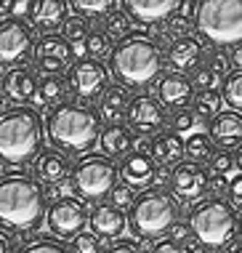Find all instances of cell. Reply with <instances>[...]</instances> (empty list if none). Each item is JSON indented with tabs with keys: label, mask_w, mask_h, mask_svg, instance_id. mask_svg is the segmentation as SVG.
<instances>
[{
	"label": "cell",
	"mask_w": 242,
	"mask_h": 253,
	"mask_svg": "<svg viewBox=\"0 0 242 253\" xmlns=\"http://www.w3.org/2000/svg\"><path fill=\"white\" fill-rule=\"evenodd\" d=\"M45 216V189L35 176L24 170L0 176V229L11 235H32Z\"/></svg>",
	"instance_id": "1"
},
{
	"label": "cell",
	"mask_w": 242,
	"mask_h": 253,
	"mask_svg": "<svg viewBox=\"0 0 242 253\" xmlns=\"http://www.w3.org/2000/svg\"><path fill=\"white\" fill-rule=\"evenodd\" d=\"M101 115L85 104H61L45 120V136L64 155H88L101 139Z\"/></svg>",
	"instance_id": "2"
},
{
	"label": "cell",
	"mask_w": 242,
	"mask_h": 253,
	"mask_svg": "<svg viewBox=\"0 0 242 253\" xmlns=\"http://www.w3.org/2000/svg\"><path fill=\"white\" fill-rule=\"evenodd\" d=\"M45 126L40 112L30 104H16L0 112V163L27 166L43 152Z\"/></svg>",
	"instance_id": "3"
},
{
	"label": "cell",
	"mask_w": 242,
	"mask_h": 253,
	"mask_svg": "<svg viewBox=\"0 0 242 253\" xmlns=\"http://www.w3.org/2000/svg\"><path fill=\"white\" fill-rule=\"evenodd\" d=\"M162 67H165V56L160 51V45L152 38H141V35H130L128 40L117 43L109 56V72L117 80V85L122 88H144L155 85L162 80Z\"/></svg>",
	"instance_id": "4"
},
{
	"label": "cell",
	"mask_w": 242,
	"mask_h": 253,
	"mask_svg": "<svg viewBox=\"0 0 242 253\" xmlns=\"http://www.w3.org/2000/svg\"><path fill=\"white\" fill-rule=\"evenodd\" d=\"M181 218V200L162 187L147 189L136 197L128 213V227L138 240H160L170 235Z\"/></svg>",
	"instance_id": "5"
},
{
	"label": "cell",
	"mask_w": 242,
	"mask_h": 253,
	"mask_svg": "<svg viewBox=\"0 0 242 253\" xmlns=\"http://www.w3.org/2000/svg\"><path fill=\"white\" fill-rule=\"evenodd\" d=\"M189 227L197 243L207 251H224L240 237L242 218L224 197H205L189 213Z\"/></svg>",
	"instance_id": "6"
},
{
	"label": "cell",
	"mask_w": 242,
	"mask_h": 253,
	"mask_svg": "<svg viewBox=\"0 0 242 253\" xmlns=\"http://www.w3.org/2000/svg\"><path fill=\"white\" fill-rule=\"evenodd\" d=\"M197 32L216 48L242 45V0H200Z\"/></svg>",
	"instance_id": "7"
},
{
	"label": "cell",
	"mask_w": 242,
	"mask_h": 253,
	"mask_svg": "<svg viewBox=\"0 0 242 253\" xmlns=\"http://www.w3.org/2000/svg\"><path fill=\"white\" fill-rule=\"evenodd\" d=\"M117 181H120V166L112 157L101 155V152H88L82 155L72 168L69 176V187L72 195L78 200H88L99 205L104 197H109L115 192Z\"/></svg>",
	"instance_id": "8"
},
{
	"label": "cell",
	"mask_w": 242,
	"mask_h": 253,
	"mask_svg": "<svg viewBox=\"0 0 242 253\" xmlns=\"http://www.w3.org/2000/svg\"><path fill=\"white\" fill-rule=\"evenodd\" d=\"M35 27L24 19H5L0 22V64L3 67H24L27 59L35 56Z\"/></svg>",
	"instance_id": "9"
},
{
	"label": "cell",
	"mask_w": 242,
	"mask_h": 253,
	"mask_svg": "<svg viewBox=\"0 0 242 253\" xmlns=\"http://www.w3.org/2000/svg\"><path fill=\"white\" fill-rule=\"evenodd\" d=\"M67 83L78 99H101L104 91L109 88V70L99 59H78L67 75Z\"/></svg>",
	"instance_id": "10"
},
{
	"label": "cell",
	"mask_w": 242,
	"mask_h": 253,
	"mask_svg": "<svg viewBox=\"0 0 242 253\" xmlns=\"http://www.w3.org/2000/svg\"><path fill=\"white\" fill-rule=\"evenodd\" d=\"M128 128L138 136H157L168 126V112H165L162 101L149 93H138L130 99L128 112H125Z\"/></svg>",
	"instance_id": "11"
},
{
	"label": "cell",
	"mask_w": 242,
	"mask_h": 253,
	"mask_svg": "<svg viewBox=\"0 0 242 253\" xmlns=\"http://www.w3.org/2000/svg\"><path fill=\"white\" fill-rule=\"evenodd\" d=\"M88 218H91V213L82 205V200H78V197H61L59 203L48 205L45 224L53 237H72L75 240L80 232H85L82 227L88 224Z\"/></svg>",
	"instance_id": "12"
},
{
	"label": "cell",
	"mask_w": 242,
	"mask_h": 253,
	"mask_svg": "<svg viewBox=\"0 0 242 253\" xmlns=\"http://www.w3.org/2000/svg\"><path fill=\"white\" fill-rule=\"evenodd\" d=\"M35 70L43 72V78H56L61 72L72 70V48L61 35H48L38 40L35 48Z\"/></svg>",
	"instance_id": "13"
},
{
	"label": "cell",
	"mask_w": 242,
	"mask_h": 253,
	"mask_svg": "<svg viewBox=\"0 0 242 253\" xmlns=\"http://www.w3.org/2000/svg\"><path fill=\"white\" fill-rule=\"evenodd\" d=\"M210 179L213 176L207 173L202 166L184 160L181 166L173 168L170 189H173V195H176L178 200H184V203H202L207 189H210Z\"/></svg>",
	"instance_id": "14"
},
{
	"label": "cell",
	"mask_w": 242,
	"mask_h": 253,
	"mask_svg": "<svg viewBox=\"0 0 242 253\" xmlns=\"http://www.w3.org/2000/svg\"><path fill=\"white\" fill-rule=\"evenodd\" d=\"M207 45L200 35H184V38H173L168 45V64L173 72L186 75L195 72L205 64L207 59Z\"/></svg>",
	"instance_id": "15"
},
{
	"label": "cell",
	"mask_w": 242,
	"mask_h": 253,
	"mask_svg": "<svg viewBox=\"0 0 242 253\" xmlns=\"http://www.w3.org/2000/svg\"><path fill=\"white\" fill-rule=\"evenodd\" d=\"M157 163L155 157L149 152H130L128 157H122L120 163V184H125L136 192V189H141V192H147V189L155 184L157 179Z\"/></svg>",
	"instance_id": "16"
},
{
	"label": "cell",
	"mask_w": 242,
	"mask_h": 253,
	"mask_svg": "<svg viewBox=\"0 0 242 253\" xmlns=\"http://www.w3.org/2000/svg\"><path fill=\"white\" fill-rule=\"evenodd\" d=\"M72 168L75 166L69 163V157L64 152H59V149H53V147L43 149L32 163L35 179L40 184H45V187H59V184H64L69 176H72Z\"/></svg>",
	"instance_id": "17"
},
{
	"label": "cell",
	"mask_w": 242,
	"mask_h": 253,
	"mask_svg": "<svg viewBox=\"0 0 242 253\" xmlns=\"http://www.w3.org/2000/svg\"><path fill=\"white\" fill-rule=\"evenodd\" d=\"M195 83L189 75H178V72H168L162 75V80L157 83V99L162 101L165 109H186L195 104Z\"/></svg>",
	"instance_id": "18"
},
{
	"label": "cell",
	"mask_w": 242,
	"mask_h": 253,
	"mask_svg": "<svg viewBox=\"0 0 242 253\" xmlns=\"http://www.w3.org/2000/svg\"><path fill=\"white\" fill-rule=\"evenodd\" d=\"M122 11L128 13L130 22L152 27V24H162L170 16H176L178 0H125Z\"/></svg>",
	"instance_id": "19"
},
{
	"label": "cell",
	"mask_w": 242,
	"mask_h": 253,
	"mask_svg": "<svg viewBox=\"0 0 242 253\" xmlns=\"http://www.w3.org/2000/svg\"><path fill=\"white\" fill-rule=\"evenodd\" d=\"M88 224H91V232L99 240H115L117 243V237L128 227V216L120 208H115L112 203H99V205H93Z\"/></svg>",
	"instance_id": "20"
},
{
	"label": "cell",
	"mask_w": 242,
	"mask_h": 253,
	"mask_svg": "<svg viewBox=\"0 0 242 253\" xmlns=\"http://www.w3.org/2000/svg\"><path fill=\"white\" fill-rule=\"evenodd\" d=\"M207 136L221 149H240L242 147V115L234 109H224L218 118L207 123Z\"/></svg>",
	"instance_id": "21"
},
{
	"label": "cell",
	"mask_w": 242,
	"mask_h": 253,
	"mask_svg": "<svg viewBox=\"0 0 242 253\" xmlns=\"http://www.w3.org/2000/svg\"><path fill=\"white\" fill-rule=\"evenodd\" d=\"M38 88H40V78L32 67H13V70L5 72L3 78V93L11 101H19V104H27L30 99H38Z\"/></svg>",
	"instance_id": "22"
},
{
	"label": "cell",
	"mask_w": 242,
	"mask_h": 253,
	"mask_svg": "<svg viewBox=\"0 0 242 253\" xmlns=\"http://www.w3.org/2000/svg\"><path fill=\"white\" fill-rule=\"evenodd\" d=\"M72 8L69 3H64V0H38V3L32 5V27L35 30L43 32V38L48 35H56V30L61 32V27H64L67 22V11Z\"/></svg>",
	"instance_id": "23"
},
{
	"label": "cell",
	"mask_w": 242,
	"mask_h": 253,
	"mask_svg": "<svg viewBox=\"0 0 242 253\" xmlns=\"http://www.w3.org/2000/svg\"><path fill=\"white\" fill-rule=\"evenodd\" d=\"M149 155L155 157L157 166L176 168V166H181L184 157H186V141L168 128V131L157 133L155 139H152V152Z\"/></svg>",
	"instance_id": "24"
},
{
	"label": "cell",
	"mask_w": 242,
	"mask_h": 253,
	"mask_svg": "<svg viewBox=\"0 0 242 253\" xmlns=\"http://www.w3.org/2000/svg\"><path fill=\"white\" fill-rule=\"evenodd\" d=\"M133 141H136V136L128 126H122V123H107L101 131L99 147H101V155L115 160V157H128L133 152Z\"/></svg>",
	"instance_id": "25"
},
{
	"label": "cell",
	"mask_w": 242,
	"mask_h": 253,
	"mask_svg": "<svg viewBox=\"0 0 242 253\" xmlns=\"http://www.w3.org/2000/svg\"><path fill=\"white\" fill-rule=\"evenodd\" d=\"M128 104H130V93L128 88L122 85H109L104 91V96L99 99V115L109 123H117L120 118H125L128 112Z\"/></svg>",
	"instance_id": "26"
},
{
	"label": "cell",
	"mask_w": 242,
	"mask_h": 253,
	"mask_svg": "<svg viewBox=\"0 0 242 253\" xmlns=\"http://www.w3.org/2000/svg\"><path fill=\"white\" fill-rule=\"evenodd\" d=\"M67 91H69V83L61 75H56V78H40V88H38V101L43 107H61L67 104Z\"/></svg>",
	"instance_id": "27"
},
{
	"label": "cell",
	"mask_w": 242,
	"mask_h": 253,
	"mask_svg": "<svg viewBox=\"0 0 242 253\" xmlns=\"http://www.w3.org/2000/svg\"><path fill=\"white\" fill-rule=\"evenodd\" d=\"M202 118L195 112V107H186V109H176L170 118V131L178 133V136H195V133H202Z\"/></svg>",
	"instance_id": "28"
},
{
	"label": "cell",
	"mask_w": 242,
	"mask_h": 253,
	"mask_svg": "<svg viewBox=\"0 0 242 253\" xmlns=\"http://www.w3.org/2000/svg\"><path fill=\"white\" fill-rule=\"evenodd\" d=\"M221 104H224V96H221V91L218 88H210V91H197V96H195V112L200 115L202 120H213V118H218L224 109H221Z\"/></svg>",
	"instance_id": "29"
},
{
	"label": "cell",
	"mask_w": 242,
	"mask_h": 253,
	"mask_svg": "<svg viewBox=\"0 0 242 253\" xmlns=\"http://www.w3.org/2000/svg\"><path fill=\"white\" fill-rule=\"evenodd\" d=\"M72 11H75V16H82V19H107L109 13H112L115 8V0H72Z\"/></svg>",
	"instance_id": "30"
},
{
	"label": "cell",
	"mask_w": 242,
	"mask_h": 253,
	"mask_svg": "<svg viewBox=\"0 0 242 253\" xmlns=\"http://www.w3.org/2000/svg\"><path fill=\"white\" fill-rule=\"evenodd\" d=\"M213 155H216L213 152V139L207 133H195L186 139V160L189 163L202 166V163H210Z\"/></svg>",
	"instance_id": "31"
},
{
	"label": "cell",
	"mask_w": 242,
	"mask_h": 253,
	"mask_svg": "<svg viewBox=\"0 0 242 253\" xmlns=\"http://www.w3.org/2000/svg\"><path fill=\"white\" fill-rule=\"evenodd\" d=\"M221 96H224V104L234 109V112H242V70H232L229 78L221 85Z\"/></svg>",
	"instance_id": "32"
},
{
	"label": "cell",
	"mask_w": 242,
	"mask_h": 253,
	"mask_svg": "<svg viewBox=\"0 0 242 253\" xmlns=\"http://www.w3.org/2000/svg\"><path fill=\"white\" fill-rule=\"evenodd\" d=\"M101 32L109 40H120V43H122V40H128L130 38V19H128V13L125 11H112L107 19H104Z\"/></svg>",
	"instance_id": "33"
},
{
	"label": "cell",
	"mask_w": 242,
	"mask_h": 253,
	"mask_svg": "<svg viewBox=\"0 0 242 253\" xmlns=\"http://www.w3.org/2000/svg\"><path fill=\"white\" fill-rule=\"evenodd\" d=\"M19 253H72L67 243H61L59 237L53 235H43V237H32V240H27Z\"/></svg>",
	"instance_id": "34"
},
{
	"label": "cell",
	"mask_w": 242,
	"mask_h": 253,
	"mask_svg": "<svg viewBox=\"0 0 242 253\" xmlns=\"http://www.w3.org/2000/svg\"><path fill=\"white\" fill-rule=\"evenodd\" d=\"M88 30H91V22H88V19L69 16L64 22V27H61V38H64L69 45H72V43H85L88 35H91Z\"/></svg>",
	"instance_id": "35"
},
{
	"label": "cell",
	"mask_w": 242,
	"mask_h": 253,
	"mask_svg": "<svg viewBox=\"0 0 242 253\" xmlns=\"http://www.w3.org/2000/svg\"><path fill=\"white\" fill-rule=\"evenodd\" d=\"M109 43H112V40L104 35L101 30L91 32L88 40L82 43V53H88V59H99L101 61V56H107V53H109ZM109 56H112V53H109Z\"/></svg>",
	"instance_id": "36"
},
{
	"label": "cell",
	"mask_w": 242,
	"mask_h": 253,
	"mask_svg": "<svg viewBox=\"0 0 242 253\" xmlns=\"http://www.w3.org/2000/svg\"><path fill=\"white\" fill-rule=\"evenodd\" d=\"M69 248H72V253H104L101 240L93 232H80V235L69 243Z\"/></svg>",
	"instance_id": "37"
},
{
	"label": "cell",
	"mask_w": 242,
	"mask_h": 253,
	"mask_svg": "<svg viewBox=\"0 0 242 253\" xmlns=\"http://www.w3.org/2000/svg\"><path fill=\"white\" fill-rule=\"evenodd\" d=\"M234 168H237V163H234V152H229V149H221L210 157L213 176H232Z\"/></svg>",
	"instance_id": "38"
},
{
	"label": "cell",
	"mask_w": 242,
	"mask_h": 253,
	"mask_svg": "<svg viewBox=\"0 0 242 253\" xmlns=\"http://www.w3.org/2000/svg\"><path fill=\"white\" fill-rule=\"evenodd\" d=\"M205 67H207L210 72H216L221 80H226V78H229V72H232V70H229L232 61H229V56H226L224 51H210V53H207Z\"/></svg>",
	"instance_id": "39"
},
{
	"label": "cell",
	"mask_w": 242,
	"mask_h": 253,
	"mask_svg": "<svg viewBox=\"0 0 242 253\" xmlns=\"http://www.w3.org/2000/svg\"><path fill=\"white\" fill-rule=\"evenodd\" d=\"M192 83H195V88H200V91H210V88H218V83H221V78L216 72H210L207 67L202 64L200 70H195L192 72ZM224 85V83H221Z\"/></svg>",
	"instance_id": "40"
},
{
	"label": "cell",
	"mask_w": 242,
	"mask_h": 253,
	"mask_svg": "<svg viewBox=\"0 0 242 253\" xmlns=\"http://www.w3.org/2000/svg\"><path fill=\"white\" fill-rule=\"evenodd\" d=\"M112 197V205L115 208H133V203H136V195H133V189L130 187H125V184H117L115 187V192L109 195Z\"/></svg>",
	"instance_id": "41"
},
{
	"label": "cell",
	"mask_w": 242,
	"mask_h": 253,
	"mask_svg": "<svg viewBox=\"0 0 242 253\" xmlns=\"http://www.w3.org/2000/svg\"><path fill=\"white\" fill-rule=\"evenodd\" d=\"M176 16L181 19V22H186V24L197 22V16H200V3H197V0H184V3H178Z\"/></svg>",
	"instance_id": "42"
},
{
	"label": "cell",
	"mask_w": 242,
	"mask_h": 253,
	"mask_svg": "<svg viewBox=\"0 0 242 253\" xmlns=\"http://www.w3.org/2000/svg\"><path fill=\"white\" fill-rule=\"evenodd\" d=\"M226 197H229L234 211H242V173L229 179V192H226Z\"/></svg>",
	"instance_id": "43"
},
{
	"label": "cell",
	"mask_w": 242,
	"mask_h": 253,
	"mask_svg": "<svg viewBox=\"0 0 242 253\" xmlns=\"http://www.w3.org/2000/svg\"><path fill=\"white\" fill-rule=\"evenodd\" d=\"M104 253H144L138 243H130V240H117V243H109Z\"/></svg>",
	"instance_id": "44"
},
{
	"label": "cell",
	"mask_w": 242,
	"mask_h": 253,
	"mask_svg": "<svg viewBox=\"0 0 242 253\" xmlns=\"http://www.w3.org/2000/svg\"><path fill=\"white\" fill-rule=\"evenodd\" d=\"M19 248H22V245H19L16 235L0 229V253H19Z\"/></svg>",
	"instance_id": "45"
},
{
	"label": "cell",
	"mask_w": 242,
	"mask_h": 253,
	"mask_svg": "<svg viewBox=\"0 0 242 253\" xmlns=\"http://www.w3.org/2000/svg\"><path fill=\"white\" fill-rule=\"evenodd\" d=\"M189 237H195L192 235V227H189V221H178L176 227H173V232H170V240H176V243H189Z\"/></svg>",
	"instance_id": "46"
},
{
	"label": "cell",
	"mask_w": 242,
	"mask_h": 253,
	"mask_svg": "<svg viewBox=\"0 0 242 253\" xmlns=\"http://www.w3.org/2000/svg\"><path fill=\"white\" fill-rule=\"evenodd\" d=\"M152 253H186L184 251V245L181 243H176V240H170V237H165V240H160L152 248Z\"/></svg>",
	"instance_id": "47"
},
{
	"label": "cell",
	"mask_w": 242,
	"mask_h": 253,
	"mask_svg": "<svg viewBox=\"0 0 242 253\" xmlns=\"http://www.w3.org/2000/svg\"><path fill=\"white\" fill-rule=\"evenodd\" d=\"M210 189H213V197H221V192H229V181H226V176H213Z\"/></svg>",
	"instance_id": "48"
},
{
	"label": "cell",
	"mask_w": 242,
	"mask_h": 253,
	"mask_svg": "<svg viewBox=\"0 0 242 253\" xmlns=\"http://www.w3.org/2000/svg\"><path fill=\"white\" fill-rule=\"evenodd\" d=\"M32 5L30 0H13V19H22L27 13H32Z\"/></svg>",
	"instance_id": "49"
},
{
	"label": "cell",
	"mask_w": 242,
	"mask_h": 253,
	"mask_svg": "<svg viewBox=\"0 0 242 253\" xmlns=\"http://www.w3.org/2000/svg\"><path fill=\"white\" fill-rule=\"evenodd\" d=\"M157 184H170L173 181V168H168V166H160L157 168V179H155Z\"/></svg>",
	"instance_id": "50"
},
{
	"label": "cell",
	"mask_w": 242,
	"mask_h": 253,
	"mask_svg": "<svg viewBox=\"0 0 242 253\" xmlns=\"http://www.w3.org/2000/svg\"><path fill=\"white\" fill-rule=\"evenodd\" d=\"M11 13H13V0H0V22L11 19Z\"/></svg>",
	"instance_id": "51"
},
{
	"label": "cell",
	"mask_w": 242,
	"mask_h": 253,
	"mask_svg": "<svg viewBox=\"0 0 242 253\" xmlns=\"http://www.w3.org/2000/svg\"><path fill=\"white\" fill-rule=\"evenodd\" d=\"M184 251L186 253H202V251H207L202 243H197V240H189V243H184Z\"/></svg>",
	"instance_id": "52"
},
{
	"label": "cell",
	"mask_w": 242,
	"mask_h": 253,
	"mask_svg": "<svg viewBox=\"0 0 242 253\" xmlns=\"http://www.w3.org/2000/svg\"><path fill=\"white\" fill-rule=\"evenodd\" d=\"M229 61H232V67H234V70H242V45H240V48H234V51H232Z\"/></svg>",
	"instance_id": "53"
},
{
	"label": "cell",
	"mask_w": 242,
	"mask_h": 253,
	"mask_svg": "<svg viewBox=\"0 0 242 253\" xmlns=\"http://www.w3.org/2000/svg\"><path fill=\"white\" fill-rule=\"evenodd\" d=\"M234 163H237V170L242 173V147H240V149H234Z\"/></svg>",
	"instance_id": "54"
},
{
	"label": "cell",
	"mask_w": 242,
	"mask_h": 253,
	"mask_svg": "<svg viewBox=\"0 0 242 253\" xmlns=\"http://www.w3.org/2000/svg\"><path fill=\"white\" fill-rule=\"evenodd\" d=\"M234 253H242V245H240V248H237V251H234Z\"/></svg>",
	"instance_id": "55"
},
{
	"label": "cell",
	"mask_w": 242,
	"mask_h": 253,
	"mask_svg": "<svg viewBox=\"0 0 242 253\" xmlns=\"http://www.w3.org/2000/svg\"><path fill=\"white\" fill-rule=\"evenodd\" d=\"M0 88H3V83H0Z\"/></svg>",
	"instance_id": "56"
}]
</instances>
